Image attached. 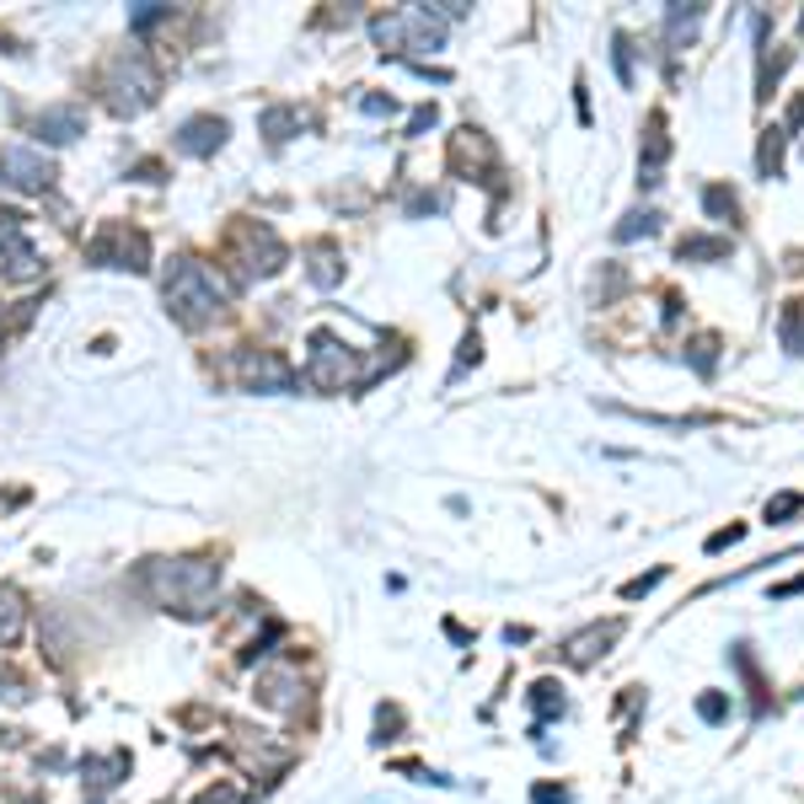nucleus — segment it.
I'll use <instances>...</instances> for the list:
<instances>
[{
  "mask_svg": "<svg viewBox=\"0 0 804 804\" xmlns=\"http://www.w3.org/2000/svg\"><path fill=\"white\" fill-rule=\"evenodd\" d=\"M220 585V563L210 558H177V563H156L150 568V591L167 612H182V617H199L210 606V591Z\"/></svg>",
  "mask_w": 804,
  "mask_h": 804,
  "instance_id": "f257e3e1",
  "label": "nucleus"
},
{
  "mask_svg": "<svg viewBox=\"0 0 804 804\" xmlns=\"http://www.w3.org/2000/svg\"><path fill=\"white\" fill-rule=\"evenodd\" d=\"M220 301H226V284L215 280L205 263H194V258H182L173 274H167V306H173L177 322H188V327H199V322H210L220 312Z\"/></svg>",
  "mask_w": 804,
  "mask_h": 804,
  "instance_id": "f03ea898",
  "label": "nucleus"
},
{
  "mask_svg": "<svg viewBox=\"0 0 804 804\" xmlns=\"http://www.w3.org/2000/svg\"><path fill=\"white\" fill-rule=\"evenodd\" d=\"M107 103L113 113H140V107L156 103V71L145 60H118L113 75H107Z\"/></svg>",
  "mask_w": 804,
  "mask_h": 804,
  "instance_id": "7ed1b4c3",
  "label": "nucleus"
},
{
  "mask_svg": "<svg viewBox=\"0 0 804 804\" xmlns=\"http://www.w3.org/2000/svg\"><path fill=\"white\" fill-rule=\"evenodd\" d=\"M376 43L386 49H440V28L429 22V11H397L376 22Z\"/></svg>",
  "mask_w": 804,
  "mask_h": 804,
  "instance_id": "20e7f679",
  "label": "nucleus"
},
{
  "mask_svg": "<svg viewBox=\"0 0 804 804\" xmlns=\"http://www.w3.org/2000/svg\"><path fill=\"white\" fill-rule=\"evenodd\" d=\"M306 376L316 386H327V391H338V386H354V354L344 344H333L327 333H312V359H306Z\"/></svg>",
  "mask_w": 804,
  "mask_h": 804,
  "instance_id": "39448f33",
  "label": "nucleus"
},
{
  "mask_svg": "<svg viewBox=\"0 0 804 804\" xmlns=\"http://www.w3.org/2000/svg\"><path fill=\"white\" fill-rule=\"evenodd\" d=\"M0 173H6V182L38 194V188L54 182V161L43 150H33V145H0Z\"/></svg>",
  "mask_w": 804,
  "mask_h": 804,
  "instance_id": "423d86ee",
  "label": "nucleus"
},
{
  "mask_svg": "<svg viewBox=\"0 0 804 804\" xmlns=\"http://www.w3.org/2000/svg\"><path fill=\"white\" fill-rule=\"evenodd\" d=\"M150 247H145L140 231H124V226H107L103 237L92 242V263H107V269H145Z\"/></svg>",
  "mask_w": 804,
  "mask_h": 804,
  "instance_id": "0eeeda50",
  "label": "nucleus"
},
{
  "mask_svg": "<svg viewBox=\"0 0 804 804\" xmlns=\"http://www.w3.org/2000/svg\"><path fill=\"white\" fill-rule=\"evenodd\" d=\"M623 638V623H601V628H585L579 638H568V665H595L612 644Z\"/></svg>",
  "mask_w": 804,
  "mask_h": 804,
  "instance_id": "6e6552de",
  "label": "nucleus"
},
{
  "mask_svg": "<svg viewBox=\"0 0 804 804\" xmlns=\"http://www.w3.org/2000/svg\"><path fill=\"white\" fill-rule=\"evenodd\" d=\"M670 156V140H665V113H649V140H644V161H638V182L655 188L660 182V167Z\"/></svg>",
  "mask_w": 804,
  "mask_h": 804,
  "instance_id": "1a4fd4ad",
  "label": "nucleus"
},
{
  "mask_svg": "<svg viewBox=\"0 0 804 804\" xmlns=\"http://www.w3.org/2000/svg\"><path fill=\"white\" fill-rule=\"evenodd\" d=\"M295 687H301V676L290 670V665H269L263 676H258V698L269 702V708H295Z\"/></svg>",
  "mask_w": 804,
  "mask_h": 804,
  "instance_id": "9d476101",
  "label": "nucleus"
},
{
  "mask_svg": "<svg viewBox=\"0 0 804 804\" xmlns=\"http://www.w3.org/2000/svg\"><path fill=\"white\" fill-rule=\"evenodd\" d=\"M220 140H226V124H220V118H188L182 135H177V150H188V156H210Z\"/></svg>",
  "mask_w": 804,
  "mask_h": 804,
  "instance_id": "9b49d317",
  "label": "nucleus"
},
{
  "mask_svg": "<svg viewBox=\"0 0 804 804\" xmlns=\"http://www.w3.org/2000/svg\"><path fill=\"white\" fill-rule=\"evenodd\" d=\"M242 376L252 386H274V391H284V386L295 382V376H290V365H284V359H274V354H247Z\"/></svg>",
  "mask_w": 804,
  "mask_h": 804,
  "instance_id": "f8f14e48",
  "label": "nucleus"
},
{
  "mask_svg": "<svg viewBox=\"0 0 804 804\" xmlns=\"http://www.w3.org/2000/svg\"><path fill=\"white\" fill-rule=\"evenodd\" d=\"M676 258L681 263H724L730 258V237H681Z\"/></svg>",
  "mask_w": 804,
  "mask_h": 804,
  "instance_id": "ddd939ff",
  "label": "nucleus"
},
{
  "mask_svg": "<svg viewBox=\"0 0 804 804\" xmlns=\"http://www.w3.org/2000/svg\"><path fill=\"white\" fill-rule=\"evenodd\" d=\"M38 135H49V140H75V135H81V107H49V113L38 118Z\"/></svg>",
  "mask_w": 804,
  "mask_h": 804,
  "instance_id": "4468645a",
  "label": "nucleus"
},
{
  "mask_svg": "<svg viewBox=\"0 0 804 804\" xmlns=\"http://www.w3.org/2000/svg\"><path fill=\"white\" fill-rule=\"evenodd\" d=\"M28 623V606H22V591H0V644H17V633Z\"/></svg>",
  "mask_w": 804,
  "mask_h": 804,
  "instance_id": "2eb2a0df",
  "label": "nucleus"
},
{
  "mask_svg": "<svg viewBox=\"0 0 804 804\" xmlns=\"http://www.w3.org/2000/svg\"><path fill=\"white\" fill-rule=\"evenodd\" d=\"M702 210L713 215V220H734V215H740V205H734L730 188H719V182H713V188H702Z\"/></svg>",
  "mask_w": 804,
  "mask_h": 804,
  "instance_id": "dca6fc26",
  "label": "nucleus"
},
{
  "mask_svg": "<svg viewBox=\"0 0 804 804\" xmlns=\"http://www.w3.org/2000/svg\"><path fill=\"white\" fill-rule=\"evenodd\" d=\"M655 226H660V215L655 210H633L623 226H617V242H633V237H655Z\"/></svg>",
  "mask_w": 804,
  "mask_h": 804,
  "instance_id": "f3484780",
  "label": "nucleus"
},
{
  "mask_svg": "<svg viewBox=\"0 0 804 804\" xmlns=\"http://www.w3.org/2000/svg\"><path fill=\"white\" fill-rule=\"evenodd\" d=\"M698 22H702V6H670V11H665V33H670V38L692 33Z\"/></svg>",
  "mask_w": 804,
  "mask_h": 804,
  "instance_id": "a211bd4d",
  "label": "nucleus"
},
{
  "mask_svg": "<svg viewBox=\"0 0 804 804\" xmlns=\"http://www.w3.org/2000/svg\"><path fill=\"white\" fill-rule=\"evenodd\" d=\"M531 708H536L542 719L563 713V687H553V681H536V687H531Z\"/></svg>",
  "mask_w": 804,
  "mask_h": 804,
  "instance_id": "6ab92c4d",
  "label": "nucleus"
},
{
  "mask_svg": "<svg viewBox=\"0 0 804 804\" xmlns=\"http://www.w3.org/2000/svg\"><path fill=\"white\" fill-rule=\"evenodd\" d=\"M800 510H804V493H772L768 499V521L772 525H783L789 515H800Z\"/></svg>",
  "mask_w": 804,
  "mask_h": 804,
  "instance_id": "aec40b11",
  "label": "nucleus"
},
{
  "mask_svg": "<svg viewBox=\"0 0 804 804\" xmlns=\"http://www.w3.org/2000/svg\"><path fill=\"white\" fill-rule=\"evenodd\" d=\"M698 719H702V724H724V719H730V698H724V692H702V698H698Z\"/></svg>",
  "mask_w": 804,
  "mask_h": 804,
  "instance_id": "412c9836",
  "label": "nucleus"
},
{
  "mask_svg": "<svg viewBox=\"0 0 804 804\" xmlns=\"http://www.w3.org/2000/svg\"><path fill=\"white\" fill-rule=\"evenodd\" d=\"M783 344L794 354H804V306H789V316H783Z\"/></svg>",
  "mask_w": 804,
  "mask_h": 804,
  "instance_id": "4be33fe9",
  "label": "nucleus"
},
{
  "mask_svg": "<svg viewBox=\"0 0 804 804\" xmlns=\"http://www.w3.org/2000/svg\"><path fill=\"white\" fill-rule=\"evenodd\" d=\"M290 124H301V113H295V107H269V113H263V129H269L274 140H284V129H290Z\"/></svg>",
  "mask_w": 804,
  "mask_h": 804,
  "instance_id": "5701e85b",
  "label": "nucleus"
},
{
  "mask_svg": "<svg viewBox=\"0 0 804 804\" xmlns=\"http://www.w3.org/2000/svg\"><path fill=\"white\" fill-rule=\"evenodd\" d=\"M660 579H665V568H649V574H638V579H628V585H623V601H644V595L655 591Z\"/></svg>",
  "mask_w": 804,
  "mask_h": 804,
  "instance_id": "b1692460",
  "label": "nucleus"
},
{
  "mask_svg": "<svg viewBox=\"0 0 804 804\" xmlns=\"http://www.w3.org/2000/svg\"><path fill=\"white\" fill-rule=\"evenodd\" d=\"M312 280H316V284H333V280H338V263H333V252H327V247H316Z\"/></svg>",
  "mask_w": 804,
  "mask_h": 804,
  "instance_id": "393cba45",
  "label": "nucleus"
},
{
  "mask_svg": "<svg viewBox=\"0 0 804 804\" xmlns=\"http://www.w3.org/2000/svg\"><path fill=\"white\" fill-rule=\"evenodd\" d=\"M740 536H745V525H724V531H713V536H708V553H724V547H734Z\"/></svg>",
  "mask_w": 804,
  "mask_h": 804,
  "instance_id": "a878e982",
  "label": "nucleus"
},
{
  "mask_svg": "<svg viewBox=\"0 0 804 804\" xmlns=\"http://www.w3.org/2000/svg\"><path fill=\"white\" fill-rule=\"evenodd\" d=\"M713 349H719V338H698V344H692V365H698L702 376L713 370Z\"/></svg>",
  "mask_w": 804,
  "mask_h": 804,
  "instance_id": "bb28decb",
  "label": "nucleus"
},
{
  "mask_svg": "<svg viewBox=\"0 0 804 804\" xmlns=\"http://www.w3.org/2000/svg\"><path fill=\"white\" fill-rule=\"evenodd\" d=\"M617 75H623V86H633V54H628V38H617Z\"/></svg>",
  "mask_w": 804,
  "mask_h": 804,
  "instance_id": "cd10ccee",
  "label": "nucleus"
},
{
  "mask_svg": "<svg viewBox=\"0 0 804 804\" xmlns=\"http://www.w3.org/2000/svg\"><path fill=\"white\" fill-rule=\"evenodd\" d=\"M789 595H804V574L783 579V585H772V601H789Z\"/></svg>",
  "mask_w": 804,
  "mask_h": 804,
  "instance_id": "c85d7f7f",
  "label": "nucleus"
},
{
  "mask_svg": "<svg viewBox=\"0 0 804 804\" xmlns=\"http://www.w3.org/2000/svg\"><path fill=\"white\" fill-rule=\"evenodd\" d=\"M424 129H435V107H419L414 124H408V135H424Z\"/></svg>",
  "mask_w": 804,
  "mask_h": 804,
  "instance_id": "c756f323",
  "label": "nucleus"
},
{
  "mask_svg": "<svg viewBox=\"0 0 804 804\" xmlns=\"http://www.w3.org/2000/svg\"><path fill=\"white\" fill-rule=\"evenodd\" d=\"M199 804H242V794H237V789H210Z\"/></svg>",
  "mask_w": 804,
  "mask_h": 804,
  "instance_id": "7c9ffc66",
  "label": "nucleus"
},
{
  "mask_svg": "<svg viewBox=\"0 0 804 804\" xmlns=\"http://www.w3.org/2000/svg\"><path fill=\"white\" fill-rule=\"evenodd\" d=\"M531 800H536V804H568V794H563V789H547V783H542V789H536Z\"/></svg>",
  "mask_w": 804,
  "mask_h": 804,
  "instance_id": "2f4dec72",
  "label": "nucleus"
},
{
  "mask_svg": "<svg viewBox=\"0 0 804 804\" xmlns=\"http://www.w3.org/2000/svg\"><path fill=\"white\" fill-rule=\"evenodd\" d=\"M365 113H397V103L391 97H365Z\"/></svg>",
  "mask_w": 804,
  "mask_h": 804,
  "instance_id": "473e14b6",
  "label": "nucleus"
}]
</instances>
